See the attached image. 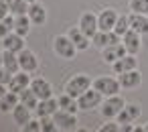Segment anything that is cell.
I'll use <instances>...</instances> for the list:
<instances>
[{"instance_id":"35","label":"cell","mask_w":148,"mask_h":132,"mask_svg":"<svg viewBox=\"0 0 148 132\" xmlns=\"http://www.w3.org/2000/svg\"><path fill=\"white\" fill-rule=\"evenodd\" d=\"M10 79H12V73H10L8 69H4V67H0V83H4V85H6Z\"/></svg>"},{"instance_id":"39","label":"cell","mask_w":148,"mask_h":132,"mask_svg":"<svg viewBox=\"0 0 148 132\" xmlns=\"http://www.w3.org/2000/svg\"><path fill=\"white\" fill-rule=\"evenodd\" d=\"M2 61H4V53L0 51V67H2Z\"/></svg>"},{"instance_id":"11","label":"cell","mask_w":148,"mask_h":132,"mask_svg":"<svg viewBox=\"0 0 148 132\" xmlns=\"http://www.w3.org/2000/svg\"><path fill=\"white\" fill-rule=\"evenodd\" d=\"M124 55H128L124 43H116V45H110V47L101 49V57H103L106 63H116V61H118L120 57H124Z\"/></svg>"},{"instance_id":"40","label":"cell","mask_w":148,"mask_h":132,"mask_svg":"<svg viewBox=\"0 0 148 132\" xmlns=\"http://www.w3.org/2000/svg\"><path fill=\"white\" fill-rule=\"evenodd\" d=\"M27 2H29V4H33V2H37V0H27Z\"/></svg>"},{"instance_id":"34","label":"cell","mask_w":148,"mask_h":132,"mask_svg":"<svg viewBox=\"0 0 148 132\" xmlns=\"http://www.w3.org/2000/svg\"><path fill=\"white\" fill-rule=\"evenodd\" d=\"M99 132H122V126H118L116 122H106L99 128Z\"/></svg>"},{"instance_id":"20","label":"cell","mask_w":148,"mask_h":132,"mask_svg":"<svg viewBox=\"0 0 148 132\" xmlns=\"http://www.w3.org/2000/svg\"><path fill=\"white\" fill-rule=\"evenodd\" d=\"M140 83H142V77H140V73H138L136 69L126 71V73H120V85H122L124 89H134V87H138Z\"/></svg>"},{"instance_id":"25","label":"cell","mask_w":148,"mask_h":132,"mask_svg":"<svg viewBox=\"0 0 148 132\" xmlns=\"http://www.w3.org/2000/svg\"><path fill=\"white\" fill-rule=\"evenodd\" d=\"M2 67L8 69L12 75L21 69V63H18V53H12V51H6L4 49V61H2Z\"/></svg>"},{"instance_id":"36","label":"cell","mask_w":148,"mask_h":132,"mask_svg":"<svg viewBox=\"0 0 148 132\" xmlns=\"http://www.w3.org/2000/svg\"><path fill=\"white\" fill-rule=\"evenodd\" d=\"M8 12H10V8L6 4V0H0V21H4L8 16Z\"/></svg>"},{"instance_id":"1","label":"cell","mask_w":148,"mask_h":132,"mask_svg":"<svg viewBox=\"0 0 148 132\" xmlns=\"http://www.w3.org/2000/svg\"><path fill=\"white\" fill-rule=\"evenodd\" d=\"M53 49L61 59H73L77 53V47L73 45V41L69 39V35H59L53 41Z\"/></svg>"},{"instance_id":"2","label":"cell","mask_w":148,"mask_h":132,"mask_svg":"<svg viewBox=\"0 0 148 132\" xmlns=\"http://www.w3.org/2000/svg\"><path fill=\"white\" fill-rule=\"evenodd\" d=\"M91 87V79L87 77V75H83V73H79V75H73L69 81H67V85H65V91L69 94V96H73V98H79L85 89H89Z\"/></svg>"},{"instance_id":"26","label":"cell","mask_w":148,"mask_h":132,"mask_svg":"<svg viewBox=\"0 0 148 132\" xmlns=\"http://www.w3.org/2000/svg\"><path fill=\"white\" fill-rule=\"evenodd\" d=\"M31 25H33V23H31L29 14H18V16H14V33L27 37L29 31H31Z\"/></svg>"},{"instance_id":"23","label":"cell","mask_w":148,"mask_h":132,"mask_svg":"<svg viewBox=\"0 0 148 132\" xmlns=\"http://www.w3.org/2000/svg\"><path fill=\"white\" fill-rule=\"evenodd\" d=\"M18 98H21V104H25V106H27V108H31L33 112L37 110V106H39V102H41V100H39V96L31 89V85H29L27 89H23V91L18 94Z\"/></svg>"},{"instance_id":"6","label":"cell","mask_w":148,"mask_h":132,"mask_svg":"<svg viewBox=\"0 0 148 132\" xmlns=\"http://www.w3.org/2000/svg\"><path fill=\"white\" fill-rule=\"evenodd\" d=\"M53 120L57 122V128H59V130L71 132V130H75V128H77V118H75V114L65 112V110H61V108L53 114Z\"/></svg>"},{"instance_id":"19","label":"cell","mask_w":148,"mask_h":132,"mask_svg":"<svg viewBox=\"0 0 148 132\" xmlns=\"http://www.w3.org/2000/svg\"><path fill=\"white\" fill-rule=\"evenodd\" d=\"M116 21H118V14L116 10L112 8H106L99 16H97V23H99V31H114L116 27Z\"/></svg>"},{"instance_id":"14","label":"cell","mask_w":148,"mask_h":132,"mask_svg":"<svg viewBox=\"0 0 148 132\" xmlns=\"http://www.w3.org/2000/svg\"><path fill=\"white\" fill-rule=\"evenodd\" d=\"M69 39L73 41V45L77 47V51H87L89 49V37L79 29V27H73V29H69Z\"/></svg>"},{"instance_id":"41","label":"cell","mask_w":148,"mask_h":132,"mask_svg":"<svg viewBox=\"0 0 148 132\" xmlns=\"http://www.w3.org/2000/svg\"><path fill=\"white\" fill-rule=\"evenodd\" d=\"M144 130H146V132H148V124H146V126H144Z\"/></svg>"},{"instance_id":"5","label":"cell","mask_w":148,"mask_h":132,"mask_svg":"<svg viewBox=\"0 0 148 132\" xmlns=\"http://www.w3.org/2000/svg\"><path fill=\"white\" fill-rule=\"evenodd\" d=\"M103 98H108V96H116L118 91H120V79H114V77H97L93 83H91Z\"/></svg>"},{"instance_id":"27","label":"cell","mask_w":148,"mask_h":132,"mask_svg":"<svg viewBox=\"0 0 148 132\" xmlns=\"http://www.w3.org/2000/svg\"><path fill=\"white\" fill-rule=\"evenodd\" d=\"M21 102V98H18V94H14V91H8V94H4L2 98H0V112H12L14 110V106Z\"/></svg>"},{"instance_id":"38","label":"cell","mask_w":148,"mask_h":132,"mask_svg":"<svg viewBox=\"0 0 148 132\" xmlns=\"http://www.w3.org/2000/svg\"><path fill=\"white\" fill-rule=\"evenodd\" d=\"M6 94V87H4V83H0V98H2Z\"/></svg>"},{"instance_id":"10","label":"cell","mask_w":148,"mask_h":132,"mask_svg":"<svg viewBox=\"0 0 148 132\" xmlns=\"http://www.w3.org/2000/svg\"><path fill=\"white\" fill-rule=\"evenodd\" d=\"M2 47L6 49V51H12V53H21L23 49H25V37L23 35H18V33H8L4 39H2Z\"/></svg>"},{"instance_id":"12","label":"cell","mask_w":148,"mask_h":132,"mask_svg":"<svg viewBox=\"0 0 148 132\" xmlns=\"http://www.w3.org/2000/svg\"><path fill=\"white\" fill-rule=\"evenodd\" d=\"M112 67H114V71L120 75V73H126V71H132V69H136V67H138V59H136L132 53H128V55L120 57L116 63H112Z\"/></svg>"},{"instance_id":"21","label":"cell","mask_w":148,"mask_h":132,"mask_svg":"<svg viewBox=\"0 0 148 132\" xmlns=\"http://www.w3.org/2000/svg\"><path fill=\"white\" fill-rule=\"evenodd\" d=\"M31 112H33L31 108H27L25 104H21V102H18V104L14 106V110H12V118H14V122L23 128L25 124H29V122L33 120V118H31Z\"/></svg>"},{"instance_id":"29","label":"cell","mask_w":148,"mask_h":132,"mask_svg":"<svg viewBox=\"0 0 148 132\" xmlns=\"http://www.w3.org/2000/svg\"><path fill=\"white\" fill-rule=\"evenodd\" d=\"M114 31L120 35V37H124L128 31H130V19L128 16H118V21H116V27H114Z\"/></svg>"},{"instance_id":"28","label":"cell","mask_w":148,"mask_h":132,"mask_svg":"<svg viewBox=\"0 0 148 132\" xmlns=\"http://www.w3.org/2000/svg\"><path fill=\"white\" fill-rule=\"evenodd\" d=\"M6 4H8V8H10V14H14V16L27 14V12H29V6H31L27 0H6Z\"/></svg>"},{"instance_id":"9","label":"cell","mask_w":148,"mask_h":132,"mask_svg":"<svg viewBox=\"0 0 148 132\" xmlns=\"http://www.w3.org/2000/svg\"><path fill=\"white\" fill-rule=\"evenodd\" d=\"M18 63H21V71H27V73H33L39 69V61H37V55L29 49H23L18 53Z\"/></svg>"},{"instance_id":"22","label":"cell","mask_w":148,"mask_h":132,"mask_svg":"<svg viewBox=\"0 0 148 132\" xmlns=\"http://www.w3.org/2000/svg\"><path fill=\"white\" fill-rule=\"evenodd\" d=\"M128 19H130V29L138 31L140 35H146V33H148V14H138V12H132Z\"/></svg>"},{"instance_id":"17","label":"cell","mask_w":148,"mask_h":132,"mask_svg":"<svg viewBox=\"0 0 148 132\" xmlns=\"http://www.w3.org/2000/svg\"><path fill=\"white\" fill-rule=\"evenodd\" d=\"M27 14H29L31 23L37 25V27L45 25V21H47V10H45V6L39 4V2H33V4L29 6V12H27Z\"/></svg>"},{"instance_id":"24","label":"cell","mask_w":148,"mask_h":132,"mask_svg":"<svg viewBox=\"0 0 148 132\" xmlns=\"http://www.w3.org/2000/svg\"><path fill=\"white\" fill-rule=\"evenodd\" d=\"M57 102H59V108H61V110H65V112H71V114H75V112L79 110L77 98L69 96L67 91H65L63 96H59V98H57Z\"/></svg>"},{"instance_id":"7","label":"cell","mask_w":148,"mask_h":132,"mask_svg":"<svg viewBox=\"0 0 148 132\" xmlns=\"http://www.w3.org/2000/svg\"><path fill=\"white\" fill-rule=\"evenodd\" d=\"M89 39H93V35L99 31V23H97V16L93 12H83L81 19H79V25H77Z\"/></svg>"},{"instance_id":"3","label":"cell","mask_w":148,"mask_h":132,"mask_svg":"<svg viewBox=\"0 0 148 132\" xmlns=\"http://www.w3.org/2000/svg\"><path fill=\"white\" fill-rule=\"evenodd\" d=\"M101 94L91 85L89 89H85L79 98H77V104H79V110H93L97 106H101Z\"/></svg>"},{"instance_id":"15","label":"cell","mask_w":148,"mask_h":132,"mask_svg":"<svg viewBox=\"0 0 148 132\" xmlns=\"http://www.w3.org/2000/svg\"><path fill=\"white\" fill-rule=\"evenodd\" d=\"M31 85V77H29V73L27 71H23V73H14L12 75V79L8 81V91H14V94H21L23 89H27Z\"/></svg>"},{"instance_id":"33","label":"cell","mask_w":148,"mask_h":132,"mask_svg":"<svg viewBox=\"0 0 148 132\" xmlns=\"http://www.w3.org/2000/svg\"><path fill=\"white\" fill-rule=\"evenodd\" d=\"M23 128L29 130V132H43V124H41V120H31V122L25 124Z\"/></svg>"},{"instance_id":"4","label":"cell","mask_w":148,"mask_h":132,"mask_svg":"<svg viewBox=\"0 0 148 132\" xmlns=\"http://www.w3.org/2000/svg\"><path fill=\"white\" fill-rule=\"evenodd\" d=\"M124 106H126V102H124V98H120L118 94H116V96H108L106 102L101 104V116H103V118H116V116L124 110Z\"/></svg>"},{"instance_id":"8","label":"cell","mask_w":148,"mask_h":132,"mask_svg":"<svg viewBox=\"0 0 148 132\" xmlns=\"http://www.w3.org/2000/svg\"><path fill=\"white\" fill-rule=\"evenodd\" d=\"M120 35L116 33V31H97L95 35H93V45L95 47H99V49H106V47H110V45H116V43H120Z\"/></svg>"},{"instance_id":"32","label":"cell","mask_w":148,"mask_h":132,"mask_svg":"<svg viewBox=\"0 0 148 132\" xmlns=\"http://www.w3.org/2000/svg\"><path fill=\"white\" fill-rule=\"evenodd\" d=\"M124 110H126V114L130 116V120H132V122L140 116V106H136V104H126V108H124Z\"/></svg>"},{"instance_id":"16","label":"cell","mask_w":148,"mask_h":132,"mask_svg":"<svg viewBox=\"0 0 148 132\" xmlns=\"http://www.w3.org/2000/svg\"><path fill=\"white\" fill-rule=\"evenodd\" d=\"M57 110H59V102H57L55 98H47V100H41V102H39L35 114H37L39 118H45V116H53Z\"/></svg>"},{"instance_id":"37","label":"cell","mask_w":148,"mask_h":132,"mask_svg":"<svg viewBox=\"0 0 148 132\" xmlns=\"http://www.w3.org/2000/svg\"><path fill=\"white\" fill-rule=\"evenodd\" d=\"M8 33H12V27H10V25H6L4 21H0V39H4Z\"/></svg>"},{"instance_id":"30","label":"cell","mask_w":148,"mask_h":132,"mask_svg":"<svg viewBox=\"0 0 148 132\" xmlns=\"http://www.w3.org/2000/svg\"><path fill=\"white\" fill-rule=\"evenodd\" d=\"M130 10L138 14H148V0H130Z\"/></svg>"},{"instance_id":"31","label":"cell","mask_w":148,"mask_h":132,"mask_svg":"<svg viewBox=\"0 0 148 132\" xmlns=\"http://www.w3.org/2000/svg\"><path fill=\"white\" fill-rule=\"evenodd\" d=\"M41 124H43V132H57V122L53 120V116H45L41 118Z\"/></svg>"},{"instance_id":"18","label":"cell","mask_w":148,"mask_h":132,"mask_svg":"<svg viewBox=\"0 0 148 132\" xmlns=\"http://www.w3.org/2000/svg\"><path fill=\"white\" fill-rule=\"evenodd\" d=\"M122 43H124V47H126V51H128V53L136 55V53H138V49H140V33H138V31H134V29H130V31L122 37Z\"/></svg>"},{"instance_id":"13","label":"cell","mask_w":148,"mask_h":132,"mask_svg":"<svg viewBox=\"0 0 148 132\" xmlns=\"http://www.w3.org/2000/svg\"><path fill=\"white\" fill-rule=\"evenodd\" d=\"M31 89H33L37 96H39V100L53 98V87H51V83H49L47 79H43V77L33 79V81H31Z\"/></svg>"}]
</instances>
